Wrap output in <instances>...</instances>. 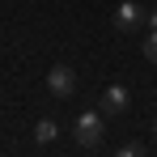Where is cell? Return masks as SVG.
<instances>
[{
	"label": "cell",
	"instance_id": "1",
	"mask_svg": "<svg viewBox=\"0 0 157 157\" xmlns=\"http://www.w3.org/2000/svg\"><path fill=\"white\" fill-rule=\"evenodd\" d=\"M72 136H77V144H81V149H98V144H102V136H106L102 110H85V115H77Z\"/></svg>",
	"mask_w": 157,
	"mask_h": 157
},
{
	"label": "cell",
	"instance_id": "2",
	"mask_svg": "<svg viewBox=\"0 0 157 157\" xmlns=\"http://www.w3.org/2000/svg\"><path fill=\"white\" fill-rule=\"evenodd\" d=\"M47 89H51L55 98H72L77 94V72L68 64H55L51 72H47Z\"/></svg>",
	"mask_w": 157,
	"mask_h": 157
},
{
	"label": "cell",
	"instance_id": "3",
	"mask_svg": "<svg viewBox=\"0 0 157 157\" xmlns=\"http://www.w3.org/2000/svg\"><path fill=\"white\" fill-rule=\"evenodd\" d=\"M98 106H102V115H123V110L132 106V94L123 89V85H106V89H102V102H98Z\"/></svg>",
	"mask_w": 157,
	"mask_h": 157
},
{
	"label": "cell",
	"instance_id": "4",
	"mask_svg": "<svg viewBox=\"0 0 157 157\" xmlns=\"http://www.w3.org/2000/svg\"><path fill=\"white\" fill-rule=\"evenodd\" d=\"M115 26H119V30H136V26H144V9H140L136 0L115 4Z\"/></svg>",
	"mask_w": 157,
	"mask_h": 157
},
{
	"label": "cell",
	"instance_id": "5",
	"mask_svg": "<svg viewBox=\"0 0 157 157\" xmlns=\"http://www.w3.org/2000/svg\"><path fill=\"white\" fill-rule=\"evenodd\" d=\"M55 136H59V128H55V119H38V128H34V140H38V144H51Z\"/></svg>",
	"mask_w": 157,
	"mask_h": 157
},
{
	"label": "cell",
	"instance_id": "6",
	"mask_svg": "<svg viewBox=\"0 0 157 157\" xmlns=\"http://www.w3.org/2000/svg\"><path fill=\"white\" fill-rule=\"evenodd\" d=\"M115 157H149V153H144V144H140V140H132V144H123Z\"/></svg>",
	"mask_w": 157,
	"mask_h": 157
},
{
	"label": "cell",
	"instance_id": "7",
	"mask_svg": "<svg viewBox=\"0 0 157 157\" xmlns=\"http://www.w3.org/2000/svg\"><path fill=\"white\" fill-rule=\"evenodd\" d=\"M144 59H149V64H157V30L149 34V43H144Z\"/></svg>",
	"mask_w": 157,
	"mask_h": 157
},
{
	"label": "cell",
	"instance_id": "8",
	"mask_svg": "<svg viewBox=\"0 0 157 157\" xmlns=\"http://www.w3.org/2000/svg\"><path fill=\"white\" fill-rule=\"evenodd\" d=\"M144 21H149V30H157V9H153V13H144Z\"/></svg>",
	"mask_w": 157,
	"mask_h": 157
},
{
	"label": "cell",
	"instance_id": "9",
	"mask_svg": "<svg viewBox=\"0 0 157 157\" xmlns=\"http://www.w3.org/2000/svg\"><path fill=\"white\" fill-rule=\"evenodd\" d=\"M153 132H157V123H153Z\"/></svg>",
	"mask_w": 157,
	"mask_h": 157
}]
</instances>
